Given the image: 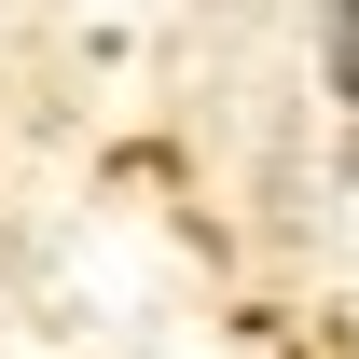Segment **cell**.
<instances>
[{
  "mask_svg": "<svg viewBox=\"0 0 359 359\" xmlns=\"http://www.w3.org/2000/svg\"><path fill=\"white\" fill-rule=\"evenodd\" d=\"M332 97L359 111V0H332Z\"/></svg>",
  "mask_w": 359,
  "mask_h": 359,
  "instance_id": "cell-1",
  "label": "cell"
}]
</instances>
